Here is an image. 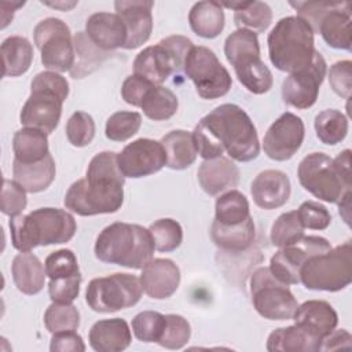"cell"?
Instances as JSON below:
<instances>
[{"mask_svg":"<svg viewBox=\"0 0 352 352\" xmlns=\"http://www.w3.org/2000/svg\"><path fill=\"white\" fill-rule=\"evenodd\" d=\"M192 133L198 155L212 160L224 151L238 161L249 162L257 158L260 142L256 126L248 113L234 103L213 109L195 125Z\"/></svg>","mask_w":352,"mask_h":352,"instance_id":"obj_1","label":"cell"},{"mask_svg":"<svg viewBox=\"0 0 352 352\" xmlns=\"http://www.w3.org/2000/svg\"><path fill=\"white\" fill-rule=\"evenodd\" d=\"M125 176L118 168L117 153H98L87 168L84 179L74 182L66 195V209L80 216L117 212L124 202Z\"/></svg>","mask_w":352,"mask_h":352,"instance_id":"obj_2","label":"cell"},{"mask_svg":"<svg viewBox=\"0 0 352 352\" xmlns=\"http://www.w3.org/2000/svg\"><path fill=\"white\" fill-rule=\"evenodd\" d=\"M12 246L19 252H30L36 246L69 242L76 231L74 217L58 208H38L29 214L10 219Z\"/></svg>","mask_w":352,"mask_h":352,"instance_id":"obj_3","label":"cell"},{"mask_svg":"<svg viewBox=\"0 0 352 352\" xmlns=\"http://www.w3.org/2000/svg\"><path fill=\"white\" fill-rule=\"evenodd\" d=\"M94 250L96 258L103 263L140 270L153 258L155 245L150 230L116 221L99 232Z\"/></svg>","mask_w":352,"mask_h":352,"instance_id":"obj_4","label":"cell"},{"mask_svg":"<svg viewBox=\"0 0 352 352\" xmlns=\"http://www.w3.org/2000/svg\"><path fill=\"white\" fill-rule=\"evenodd\" d=\"M267 43L271 63L286 73L307 67L316 52L312 28L297 15L279 19Z\"/></svg>","mask_w":352,"mask_h":352,"instance_id":"obj_5","label":"cell"},{"mask_svg":"<svg viewBox=\"0 0 352 352\" xmlns=\"http://www.w3.org/2000/svg\"><path fill=\"white\" fill-rule=\"evenodd\" d=\"M67 95L69 82L62 74L56 72L37 73L30 84V96L19 114L21 124L40 129L47 135L54 132Z\"/></svg>","mask_w":352,"mask_h":352,"instance_id":"obj_6","label":"cell"},{"mask_svg":"<svg viewBox=\"0 0 352 352\" xmlns=\"http://www.w3.org/2000/svg\"><path fill=\"white\" fill-rule=\"evenodd\" d=\"M224 54L239 82L249 92L261 95L272 88V73L261 60L260 44L254 32L248 29L232 32L226 38Z\"/></svg>","mask_w":352,"mask_h":352,"instance_id":"obj_7","label":"cell"},{"mask_svg":"<svg viewBox=\"0 0 352 352\" xmlns=\"http://www.w3.org/2000/svg\"><path fill=\"white\" fill-rule=\"evenodd\" d=\"M300 282L309 290L340 292L352 282L351 241L309 257L300 271Z\"/></svg>","mask_w":352,"mask_h":352,"instance_id":"obj_8","label":"cell"},{"mask_svg":"<svg viewBox=\"0 0 352 352\" xmlns=\"http://www.w3.org/2000/svg\"><path fill=\"white\" fill-rule=\"evenodd\" d=\"M192 41L184 36H169L155 45L146 47L133 60V74H138L154 85L162 82L183 69L186 56L192 48Z\"/></svg>","mask_w":352,"mask_h":352,"instance_id":"obj_9","label":"cell"},{"mask_svg":"<svg viewBox=\"0 0 352 352\" xmlns=\"http://www.w3.org/2000/svg\"><path fill=\"white\" fill-rule=\"evenodd\" d=\"M143 293L140 279L132 274L116 272L92 279L85 292L88 307L100 314L131 308L139 302Z\"/></svg>","mask_w":352,"mask_h":352,"instance_id":"obj_10","label":"cell"},{"mask_svg":"<svg viewBox=\"0 0 352 352\" xmlns=\"http://www.w3.org/2000/svg\"><path fill=\"white\" fill-rule=\"evenodd\" d=\"M250 293L254 309L264 319H293L298 307L289 285L275 278L268 267H261L253 272L250 278Z\"/></svg>","mask_w":352,"mask_h":352,"instance_id":"obj_11","label":"cell"},{"mask_svg":"<svg viewBox=\"0 0 352 352\" xmlns=\"http://www.w3.org/2000/svg\"><path fill=\"white\" fill-rule=\"evenodd\" d=\"M297 177L314 197L330 204H337L352 187V182L341 176L333 158L324 153H311L304 157L298 165Z\"/></svg>","mask_w":352,"mask_h":352,"instance_id":"obj_12","label":"cell"},{"mask_svg":"<svg viewBox=\"0 0 352 352\" xmlns=\"http://www.w3.org/2000/svg\"><path fill=\"white\" fill-rule=\"evenodd\" d=\"M183 70L204 99L221 98L232 85L228 70L220 63L216 54L204 45H192L186 56Z\"/></svg>","mask_w":352,"mask_h":352,"instance_id":"obj_13","label":"cell"},{"mask_svg":"<svg viewBox=\"0 0 352 352\" xmlns=\"http://www.w3.org/2000/svg\"><path fill=\"white\" fill-rule=\"evenodd\" d=\"M34 44L40 50L41 63L52 72H70L76 52L69 26L59 18H45L33 30Z\"/></svg>","mask_w":352,"mask_h":352,"instance_id":"obj_14","label":"cell"},{"mask_svg":"<svg viewBox=\"0 0 352 352\" xmlns=\"http://www.w3.org/2000/svg\"><path fill=\"white\" fill-rule=\"evenodd\" d=\"M331 249L330 242L319 235H302L296 242L280 248L270 260V270L286 285L300 283V271L305 261Z\"/></svg>","mask_w":352,"mask_h":352,"instance_id":"obj_15","label":"cell"},{"mask_svg":"<svg viewBox=\"0 0 352 352\" xmlns=\"http://www.w3.org/2000/svg\"><path fill=\"white\" fill-rule=\"evenodd\" d=\"M326 60L319 51L312 62L294 73H290L282 84V99L286 104L304 110L315 104L320 85L326 76Z\"/></svg>","mask_w":352,"mask_h":352,"instance_id":"obj_16","label":"cell"},{"mask_svg":"<svg viewBox=\"0 0 352 352\" xmlns=\"http://www.w3.org/2000/svg\"><path fill=\"white\" fill-rule=\"evenodd\" d=\"M117 162L125 177L138 179L161 170L166 165V154L161 142L140 138L117 154Z\"/></svg>","mask_w":352,"mask_h":352,"instance_id":"obj_17","label":"cell"},{"mask_svg":"<svg viewBox=\"0 0 352 352\" xmlns=\"http://www.w3.org/2000/svg\"><path fill=\"white\" fill-rule=\"evenodd\" d=\"M305 136L302 120L290 113H283L276 118L264 135L263 148L268 158L274 161L290 160L301 147Z\"/></svg>","mask_w":352,"mask_h":352,"instance_id":"obj_18","label":"cell"},{"mask_svg":"<svg viewBox=\"0 0 352 352\" xmlns=\"http://www.w3.org/2000/svg\"><path fill=\"white\" fill-rule=\"evenodd\" d=\"M154 3L146 0H118L114 3L116 14L126 28L125 50H133L144 44L153 32L151 8Z\"/></svg>","mask_w":352,"mask_h":352,"instance_id":"obj_19","label":"cell"},{"mask_svg":"<svg viewBox=\"0 0 352 352\" xmlns=\"http://www.w3.org/2000/svg\"><path fill=\"white\" fill-rule=\"evenodd\" d=\"M143 292L154 298H169L180 285V270L169 258H151L140 274Z\"/></svg>","mask_w":352,"mask_h":352,"instance_id":"obj_20","label":"cell"},{"mask_svg":"<svg viewBox=\"0 0 352 352\" xmlns=\"http://www.w3.org/2000/svg\"><path fill=\"white\" fill-rule=\"evenodd\" d=\"M250 192L258 208L271 210L283 206L289 201L292 186L285 172L267 169L253 179Z\"/></svg>","mask_w":352,"mask_h":352,"instance_id":"obj_21","label":"cell"},{"mask_svg":"<svg viewBox=\"0 0 352 352\" xmlns=\"http://www.w3.org/2000/svg\"><path fill=\"white\" fill-rule=\"evenodd\" d=\"M85 33L89 40L103 51L124 48L126 43V28L117 14L95 12L85 22Z\"/></svg>","mask_w":352,"mask_h":352,"instance_id":"obj_22","label":"cell"},{"mask_svg":"<svg viewBox=\"0 0 352 352\" xmlns=\"http://www.w3.org/2000/svg\"><path fill=\"white\" fill-rule=\"evenodd\" d=\"M88 341L96 352H121L131 345L132 334L124 319H102L92 324Z\"/></svg>","mask_w":352,"mask_h":352,"instance_id":"obj_23","label":"cell"},{"mask_svg":"<svg viewBox=\"0 0 352 352\" xmlns=\"http://www.w3.org/2000/svg\"><path fill=\"white\" fill-rule=\"evenodd\" d=\"M239 169L223 155L205 160L198 169V182L202 190L209 195H217L238 184Z\"/></svg>","mask_w":352,"mask_h":352,"instance_id":"obj_24","label":"cell"},{"mask_svg":"<svg viewBox=\"0 0 352 352\" xmlns=\"http://www.w3.org/2000/svg\"><path fill=\"white\" fill-rule=\"evenodd\" d=\"M322 337L307 327L294 323L293 326L275 329L267 340L270 352H319Z\"/></svg>","mask_w":352,"mask_h":352,"instance_id":"obj_25","label":"cell"},{"mask_svg":"<svg viewBox=\"0 0 352 352\" xmlns=\"http://www.w3.org/2000/svg\"><path fill=\"white\" fill-rule=\"evenodd\" d=\"M11 274L16 289L28 296L43 290L47 275L45 265L32 252H21L14 257Z\"/></svg>","mask_w":352,"mask_h":352,"instance_id":"obj_26","label":"cell"},{"mask_svg":"<svg viewBox=\"0 0 352 352\" xmlns=\"http://www.w3.org/2000/svg\"><path fill=\"white\" fill-rule=\"evenodd\" d=\"M293 320L307 327L319 337L327 336L337 327L338 315L334 308L323 300H308L297 307Z\"/></svg>","mask_w":352,"mask_h":352,"instance_id":"obj_27","label":"cell"},{"mask_svg":"<svg viewBox=\"0 0 352 352\" xmlns=\"http://www.w3.org/2000/svg\"><path fill=\"white\" fill-rule=\"evenodd\" d=\"M56 173L55 161L51 154L37 162L25 164L14 160L12 175L14 180L22 186L26 192H40L50 187Z\"/></svg>","mask_w":352,"mask_h":352,"instance_id":"obj_28","label":"cell"},{"mask_svg":"<svg viewBox=\"0 0 352 352\" xmlns=\"http://www.w3.org/2000/svg\"><path fill=\"white\" fill-rule=\"evenodd\" d=\"M318 32L330 47L351 51V4L342 1L338 8L330 11L322 19Z\"/></svg>","mask_w":352,"mask_h":352,"instance_id":"obj_29","label":"cell"},{"mask_svg":"<svg viewBox=\"0 0 352 352\" xmlns=\"http://www.w3.org/2000/svg\"><path fill=\"white\" fill-rule=\"evenodd\" d=\"M191 30L204 38L217 37L226 23L223 6L219 1H198L188 12Z\"/></svg>","mask_w":352,"mask_h":352,"instance_id":"obj_30","label":"cell"},{"mask_svg":"<svg viewBox=\"0 0 352 352\" xmlns=\"http://www.w3.org/2000/svg\"><path fill=\"white\" fill-rule=\"evenodd\" d=\"M210 236L216 246L228 252L246 250L254 241L256 228L252 216L235 226H224L213 220Z\"/></svg>","mask_w":352,"mask_h":352,"instance_id":"obj_31","label":"cell"},{"mask_svg":"<svg viewBox=\"0 0 352 352\" xmlns=\"http://www.w3.org/2000/svg\"><path fill=\"white\" fill-rule=\"evenodd\" d=\"M165 154L166 166L170 169L182 170L194 164L198 153L194 144L192 133L184 129H175L162 136L160 140Z\"/></svg>","mask_w":352,"mask_h":352,"instance_id":"obj_32","label":"cell"},{"mask_svg":"<svg viewBox=\"0 0 352 352\" xmlns=\"http://www.w3.org/2000/svg\"><path fill=\"white\" fill-rule=\"evenodd\" d=\"M3 77H18L26 73L33 60V47L26 37L10 36L1 43Z\"/></svg>","mask_w":352,"mask_h":352,"instance_id":"obj_33","label":"cell"},{"mask_svg":"<svg viewBox=\"0 0 352 352\" xmlns=\"http://www.w3.org/2000/svg\"><path fill=\"white\" fill-rule=\"evenodd\" d=\"M220 4L235 11L234 22L238 29H248L257 34L271 25L272 10L264 1H231Z\"/></svg>","mask_w":352,"mask_h":352,"instance_id":"obj_34","label":"cell"},{"mask_svg":"<svg viewBox=\"0 0 352 352\" xmlns=\"http://www.w3.org/2000/svg\"><path fill=\"white\" fill-rule=\"evenodd\" d=\"M12 150L16 161L32 164L41 161L50 154L47 133L36 128H22L15 132Z\"/></svg>","mask_w":352,"mask_h":352,"instance_id":"obj_35","label":"cell"},{"mask_svg":"<svg viewBox=\"0 0 352 352\" xmlns=\"http://www.w3.org/2000/svg\"><path fill=\"white\" fill-rule=\"evenodd\" d=\"M76 62L70 70L73 78H82L99 67L111 54L98 48L87 36L85 32H78L73 37Z\"/></svg>","mask_w":352,"mask_h":352,"instance_id":"obj_36","label":"cell"},{"mask_svg":"<svg viewBox=\"0 0 352 352\" xmlns=\"http://www.w3.org/2000/svg\"><path fill=\"white\" fill-rule=\"evenodd\" d=\"M179 100L177 96L162 85H153L144 95L140 109L154 121H164L173 117L177 111Z\"/></svg>","mask_w":352,"mask_h":352,"instance_id":"obj_37","label":"cell"},{"mask_svg":"<svg viewBox=\"0 0 352 352\" xmlns=\"http://www.w3.org/2000/svg\"><path fill=\"white\" fill-rule=\"evenodd\" d=\"M250 217L248 198L238 190H230L216 199L214 221L235 226Z\"/></svg>","mask_w":352,"mask_h":352,"instance_id":"obj_38","label":"cell"},{"mask_svg":"<svg viewBox=\"0 0 352 352\" xmlns=\"http://www.w3.org/2000/svg\"><path fill=\"white\" fill-rule=\"evenodd\" d=\"M318 139L329 146L342 142L348 133V118L336 109H326L315 117Z\"/></svg>","mask_w":352,"mask_h":352,"instance_id":"obj_39","label":"cell"},{"mask_svg":"<svg viewBox=\"0 0 352 352\" xmlns=\"http://www.w3.org/2000/svg\"><path fill=\"white\" fill-rule=\"evenodd\" d=\"M304 235V226L300 221L297 210L282 213L272 224L270 239L274 246H287Z\"/></svg>","mask_w":352,"mask_h":352,"instance_id":"obj_40","label":"cell"},{"mask_svg":"<svg viewBox=\"0 0 352 352\" xmlns=\"http://www.w3.org/2000/svg\"><path fill=\"white\" fill-rule=\"evenodd\" d=\"M44 324L50 333L74 331L80 326V312L72 304L52 302L44 314Z\"/></svg>","mask_w":352,"mask_h":352,"instance_id":"obj_41","label":"cell"},{"mask_svg":"<svg viewBox=\"0 0 352 352\" xmlns=\"http://www.w3.org/2000/svg\"><path fill=\"white\" fill-rule=\"evenodd\" d=\"M148 230L151 232L155 249L158 252H173L182 245L183 228L173 219H158L150 224Z\"/></svg>","mask_w":352,"mask_h":352,"instance_id":"obj_42","label":"cell"},{"mask_svg":"<svg viewBox=\"0 0 352 352\" xmlns=\"http://www.w3.org/2000/svg\"><path fill=\"white\" fill-rule=\"evenodd\" d=\"M142 116L138 111H117L106 121V138L113 142H125L138 133Z\"/></svg>","mask_w":352,"mask_h":352,"instance_id":"obj_43","label":"cell"},{"mask_svg":"<svg viewBox=\"0 0 352 352\" xmlns=\"http://www.w3.org/2000/svg\"><path fill=\"white\" fill-rule=\"evenodd\" d=\"M191 336V327L186 318L176 314L165 315V326L158 340V345L166 349H180L183 348Z\"/></svg>","mask_w":352,"mask_h":352,"instance_id":"obj_44","label":"cell"},{"mask_svg":"<svg viewBox=\"0 0 352 352\" xmlns=\"http://www.w3.org/2000/svg\"><path fill=\"white\" fill-rule=\"evenodd\" d=\"M164 326L165 315L157 311H143L132 319V331L142 342H158Z\"/></svg>","mask_w":352,"mask_h":352,"instance_id":"obj_45","label":"cell"},{"mask_svg":"<svg viewBox=\"0 0 352 352\" xmlns=\"http://www.w3.org/2000/svg\"><path fill=\"white\" fill-rule=\"evenodd\" d=\"M67 140L76 147L88 146L95 138V121L85 111H76L66 124Z\"/></svg>","mask_w":352,"mask_h":352,"instance_id":"obj_46","label":"cell"},{"mask_svg":"<svg viewBox=\"0 0 352 352\" xmlns=\"http://www.w3.org/2000/svg\"><path fill=\"white\" fill-rule=\"evenodd\" d=\"M44 265L50 279L80 274L77 257L70 249H59L52 252L47 256Z\"/></svg>","mask_w":352,"mask_h":352,"instance_id":"obj_47","label":"cell"},{"mask_svg":"<svg viewBox=\"0 0 352 352\" xmlns=\"http://www.w3.org/2000/svg\"><path fill=\"white\" fill-rule=\"evenodd\" d=\"M289 4L297 11V16L302 18L314 33H318L322 19L330 11L338 8L342 1H290Z\"/></svg>","mask_w":352,"mask_h":352,"instance_id":"obj_48","label":"cell"},{"mask_svg":"<svg viewBox=\"0 0 352 352\" xmlns=\"http://www.w3.org/2000/svg\"><path fill=\"white\" fill-rule=\"evenodd\" d=\"M28 205L26 190L15 180H3L1 187V212L10 217L18 216Z\"/></svg>","mask_w":352,"mask_h":352,"instance_id":"obj_49","label":"cell"},{"mask_svg":"<svg viewBox=\"0 0 352 352\" xmlns=\"http://www.w3.org/2000/svg\"><path fill=\"white\" fill-rule=\"evenodd\" d=\"M81 280H82L81 274L50 279V283H48L50 298L52 300V302L72 304L78 297Z\"/></svg>","mask_w":352,"mask_h":352,"instance_id":"obj_50","label":"cell"},{"mask_svg":"<svg viewBox=\"0 0 352 352\" xmlns=\"http://www.w3.org/2000/svg\"><path fill=\"white\" fill-rule=\"evenodd\" d=\"M297 214L304 228L326 230L331 223V214L327 208L316 201H305L300 205Z\"/></svg>","mask_w":352,"mask_h":352,"instance_id":"obj_51","label":"cell"},{"mask_svg":"<svg viewBox=\"0 0 352 352\" xmlns=\"http://www.w3.org/2000/svg\"><path fill=\"white\" fill-rule=\"evenodd\" d=\"M329 84L338 96L349 99L352 89V62L348 59L336 62L329 72Z\"/></svg>","mask_w":352,"mask_h":352,"instance_id":"obj_52","label":"cell"},{"mask_svg":"<svg viewBox=\"0 0 352 352\" xmlns=\"http://www.w3.org/2000/svg\"><path fill=\"white\" fill-rule=\"evenodd\" d=\"M154 84L150 82L148 80L138 76V74H131L128 76L121 87V96L122 99L132 106L140 107L142 100L147 91L153 87Z\"/></svg>","mask_w":352,"mask_h":352,"instance_id":"obj_53","label":"cell"},{"mask_svg":"<svg viewBox=\"0 0 352 352\" xmlns=\"http://www.w3.org/2000/svg\"><path fill=\"white\" fill-rule=\"evenodd\" d=\"M52 352H84L85 344L80 334L74 331L54 333L50 344Z\"/></svg>","mask_w":352,"mask_h":352,"instance_id":"obj_54","label":"cell"},{"mask_svg":"<svg viewBox=\"0 0 352 352\" xmlns=\"http://www.w3.org/2000/svg\"><path fill=\"white\" fill-rule=\"evenodd\" d=\"M352 336L345 330H333L327 336L323 337L320 344V351H336L342 348H351Z\"/></svg>","mask_w":352,"mask_h":352,"instance_id":"obj_55","label":"cell"},{"mask_svg":"<svg viewBox=\"0 0 352 352\" xmlns=\"http://www.w3.org/2000/svg\"><path fill=\"white\" fill-rule=\"evenodd\" d=\"M334 166L337 168V170L341 173V176L348 180L352 182V176H351V150L345 148L344 151H341L334 160Z\"/></svg>","mask_w":352,"mask_h":352,"instance_id":"obj_56","label":"cell"},{"mask_svg":"<svg viewBox=\"0 0 352 352\" xmlns=\"http://www.w3.org/2000/svg\"><path fill=\"white\" fill-rule=\"evenodd\" d=\"M23 4H25V1H18V3L1 1L0 3V8H1V29H4L12 21L15 10L22 7Z\"/></svg>","mask_w":352,"mask_h":352,"instance_id":"obj_57","label":"cell"},{"mask_svg":"<svg viewBox=\"0 0 352 352\" xmlns=\"http://www.w3.org/2000/svg\"><path fill=\"white\" fill-rule=\"evenodd\" d=\"M351 195H352V191H346L344 194V197L337 202L338 204V212L342 216L344 221L349 226L351 223Z\"/></svg>","mask_w":352,"mask_h":352,"instance_id":"obj_58","label":"cell"},{"mask_svg":"<svg viewBox=\"0 0 352 352\" xmlns=\"http://www.w3.org/2000/svg\"><path fill=\"white\" fill-rule=\"evenodd\" d=\"M43 4L45 6H50L52 8H58V10H62V11H69L72 10L74 6H77V1H43Z\"/></svg>","mask_w":352,"mask_h":352,"instance_id":"obj_59","label":"cell"}]
</instances>
